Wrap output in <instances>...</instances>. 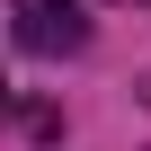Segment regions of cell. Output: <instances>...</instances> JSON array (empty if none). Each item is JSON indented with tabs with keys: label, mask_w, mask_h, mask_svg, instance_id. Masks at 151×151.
Wrapping results in <instances>:
<instances>
[{
	"label": "cell",
	"mask_w": 151,
	"mask_h": 151,
	"mask_svg": "<svg viewBox=\"0 0 151 151\" xmlns=\"http://www.w3.org/2000/svg\"><path fill=\"white\" fill-rule=\"evenodd\" d=\"M0 107H9V98H0Z\"/></svg>",
	"instance_id": "3"
},
{
	"label": "cell",
	"mask_w": 151,
	"mask_h": 151,
	"mask_svg": "<svg viewBox=\"0 0 151 151\" xmlns=\"http://www.w3.org/2000/svg\"><path fill=\"white\" fill-rule=\"evenodd\" d=\"M116 9H142V0H116Z\"/></svg>",
	"instance_id": "2"
},
{
	"label": "cell",
	"mask_w": 151,
	"mask_h": 151,
	"mask_svg": "<svg viewBox=\"0 0 151 151\" xmlns=\"http://www.w3.org/2000/svg\"><path fill=\"white\" fill-rule=\"evenodd\" d=\"M9 9H18V45L27 53H80L89 45V18H80V0H9Z\"/></svg>",
	"instance_id": "1"
}]
</instances>
